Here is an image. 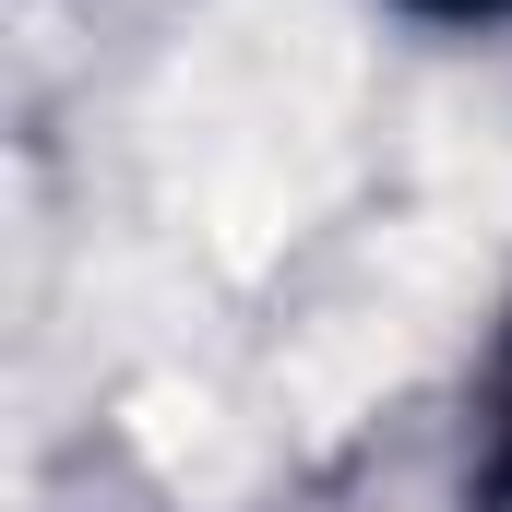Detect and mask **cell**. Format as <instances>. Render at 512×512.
<instances>
[{
	"label": "cell",
	"instance_id": "cell-1",
	"mask_svg": "<svg viewBox=\"0 0 512 512\" xmlns=\"http://www.w3.org/2000/svg\"><path fill=\"white\" fill-rule=\"evenodd\" d=\"M417 12H453V24H477V12H512V0H417Z\"/></svg>",
	"mask_w": 512,
	"mask_h": 512
}]
</instances>
